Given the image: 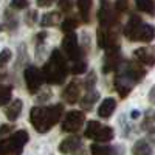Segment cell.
<instances>
[{
	"label": "cell",
	"instance_id": "cell-1",
	"mask_svg": "<svg viewBox=\"0 0 155 155\" xmlns=\"http://www.w3.org/2000/svg\"><path fill=\"white\" fill-rule=\"evenodd\" d=\"M64 113L62 104H54L48 107H33L30 112V121L39 134H45L53 127Z\"/></svg>",
	"mask_w": 155,
	"mask_h": 155
},
{
	"label": "cell",
	"instance_id": "cell-2",
	"mask_svg": "<svg viewBox=\"0 0 155 155\" xmlns=\"http://www.w3.org/2000/svg\"><path fill=\"white\" fill-rule=\"evenodd\" d=\"M68 74V67H67V61L62 56L59 50H53L48 58V61L44 64L42 68V78L45 82L50 84H64V81L67 79Z\"/></svg>",
	"mask_w": 155,
	"mask_h": 155
},
{
	"label": "cell",
	"instance_id": "cell-3",
	"mask_svg": "<svg viewBox=\"0 0 155 155\" xmlns=\"http://www.w3.org/2000/svg\"><path fill=\"white\" fill-rule=\"evenodd\" d=\"M28 134L25 130H17L8 138L0 141V155H20L23 146L28 143Z\"/></svg>",
	"mask_w": 155,
	"mask_h": 155
},
{
	"label": "cell",
	"instance_id": "cell-4",
	"mask_svg": "<svg viewBox=\"0 0 155 155\" xmlns=\"http://www.w3.org/2000/svg\"><path fill=\"white\" fill-rule=\"evenodd\" d=\"M23 78H25V82H27V88H28V92L30 93H36L39 88L42 87V82H44V78H42V71L30 65L25 68L23 71Z\"/></svg>",
	"mask_w": 155,
	"mask_h": 155
},
{
	"label": "cell",
	"instance_id": "cell-5",
	"mask_svg": "<svg viewBox=\"0 0 155 155\" xmlns=\"http://www.w3.org/2000/svg\"><path fill=\"white\" fill-rule=\"evenodd\" d=\"M85 116L81 110H71L62 120V130L64 132H78L82 127Z\"/></svg>",
	"mask_w": 155,
	"mask_h": 155
},
{
	"label": "cell",
	"instance_id": "cell-6",
	"mask_svg": "<svg viewBox=\"0 0 155 155\" xmlns=\"http://www.w3.org/2000/svg\"><path fill=\"white\" fill-rule=\"evenodd\" d=\"M62 48L65 51V54L70 61H79V58L82 56V51H81V47L78 45V37L76 34L71 31V33H67V36L64 37L62 41Z\"/></svg>",
	"mask_w": 155,
	"mask_h": 155
},
{
	"label": "cell",
	"instance_id": "cell-7",
	"mask_svg": "<svg viewBox=\"0 0 155 155\" xmlns=\"http://www.w3.org/2000/svg\"><path fill=\"white\" fill-rule=\"evenodd\" d=\"M98 20L101 23V27L104 28H112L113 25L118 20V11L116 8H113L112 5H109V2H102V6L98 11Z\"/></svg>",
	"mask_w": 155,
	"mask_h": 155
},
{
	"label": "cell",
	"instance_id": "cell-8",
	"mask_svg": "<svg viewBox=\"0 0 155 155\" xmlns=\"http://www.w3.org/2000/svg\"><path fill=\"white\" fill-rule=\"evenodd\" d=\"M96 37H98V45L101 48H104V50H112V48H118L120 47L118 34H116L115 31H112L110 28H106V30L99 28Z\"/></svg>",
	"mask_w": 155,
	"mask_h": 155
},
{
	"label": "cell",
	"instance_id": "cell-9",
	"mask_svg": "<svg viewBox=\"0 0 155 155\" xmlns=\"http://www.w3.org/2000/svg\"><path fill=\"white\" fill-rule=\"evenodd\" d=\"M115 88H116V92L120 93L121 98H126L129 93H130V90L134 88V81L127 76V73L123 68L115 78Z\"/></svg>",
	"mask_w": 155,
	"mask_h": 155
},
{
	"label": "cell",
	"instance_id": "cell-10",
	"mask_svg": "<svg viewBox=\"0 0 155 155\" xmlns=\"http://www.w3.org/2000/svg\"><path fill=\"white\" fill-rule=\"evenodd\" d=\"M120 64H121L120 47H118V48L107 50V53H106V56H104V62H102V73H110V71L116 70Z\"/></svg>",
	"mask_w": 155,
	"mask_h": 155
},
{
	"label": "cell",
	"instance_id": "cell-11",
	"mask_svg": "<svg viewBox=\"0 0 155 155\" xmlns=\"http://www.w3.org/2000/svg\"><path fill=\"white\" fill-rule=\"evenodd\" d=\"M134 56L138 59V62L144 64V65L152 67L153 64H155V47L149 45V47L137 48V50L134 51Z\"/></svg>",
	"mask_w": 155,
	"mask_h": 155
},
{
	"label": "cell",
	"instance_id": "cell-12",
	"mask_svg": "<svg viewBox=\"0 0 155 155\" xmlns=\"http://www.w3.org/2000/svg\"><path fill=\"white\" fill-rule=\"evenodd\" d=\"M81 87H82V82H81V81L73 79V81L67 85V88L64 90L62 98L65 99L68 104H74V102L79 99V96H81Z\"/></svg>",
	"mask_w": 155,
	"mask_h": 155
},
{
	"label": "cell",
	"instance_id": "cell-13",
	"mask_svg": "<svg viewBox=\"0 0 155 155\" xmlns=\"http://www.w3.org/2000/svg\"><path fill=\"white\" fill-rule=\"evenodd\" d=\"M141 25H143V22H141L140 16L134 14L130 19H129L126 28H124V34H126V37L129 39V41H138V34H140V30H141Z\"/></svg>",
	"mask_w": 155,
	"mask_h": 155
},
{
	"label": "cell",
	"instance_id": "cell-14",
	"mask_svg": "<svg viewBox=\"0 0 155 155\" xmlns=\"http://www.w3.org/2000/svg\"><path fill=\"white\" fill-rule=\"evenodd\" d=\"M126 73H127V76L130 78V79L134 81V82H138V81H141L143 79V76L146 74V71H144V68L140 65L138 62H127L126 65H124V68H123Z\"/></svg>",
	"mask_w": 155,
	"mask_h": 155
},
{
	"label": "cell",
	"instance_id": "cell-15",
	"mask_svg": "<svg viewBox=\"0 0 155 155\" xmlns=\"http://www.w3.org/2000/svg\"><path fill=\"white\" fill-rule=\"evenodd\" d=\"M79 147H81V140H79V137H76V135L67 137L65 140H62L61 144H59V150L62 153H73Z\"/></svg>",
	"mask_w": 155,
	"mask_h": 155
},
{
	"label": "cell",
	"instance_id": "cell-16",
	"mask_svg": "<svg viewBox=\"0 0 155 155\" xmlns=\"http://www.w3.org/2000/svg\"><path fill=\"white\" fill-rule=\"evenodd\" d=\"M115 107H116V101L113 98H106L101 102V106L98 107V115L101 118H109V116L115 112Z\"/></svg>",
	"mask_w": 155,
	"mask_h": 155
},
{
	"label": "cell",
	"instance_id": "cell-17",
	"mask_svg": "<svg viewBox=\"0 0 155 155\" xmlns=\"http://www.w3.org/2000/svg\"><path fill=\"white\" fill-rule=\"evenodd\" d=\"M22 107H23V104H22V101H20V99L12 101L11 104L6 107V110H5L6 118H8V120H11V121H14V120L17 118V116L20 115V112H22Z\"/></svg>",
	"mask_w": 155,
	"mask_h": 155
},
{
	"label": "cell",
	"instance_id": "cell-18",
	"mask_svg": "<svg viewBox=\"0 0 155 155\" xmlns=\"http://www.w3.org/2000/svg\"><path fill=\"white\" fill-rule=\"evenodd\" d=\"M155 37V28L149 23H143L141 25V30H140V34H138V41L140 42H150L153 41Z\"/></svg>",
	"mask_w": 155,
	"mask_h": 155
},
{
	"label": "cell",
	"instance_id": "cell-19",
	"mask_svg": "<svg viewBox=\"0 0 155 155\" xmlns=\"http://www.w3.org/2000/svg\"><path fill=\"white\" fill-rule=\"evenodd\" d=\"M134 155H152V147L146 140H138L132 147Z\"/></svg>",
	"mask_w": 155,
	"mask_h": 155
},
{
	"label": "cell",
	"instance_id": "cell-20",
	"mask_svg": "<svg viewBox=\"0 0 155 155\" xmlns=\"http://www.w3.org/2000/svg\"><path fill=\"white\" fill-rule=\"evenodd\" d=\"M98 99H99V93L95 92V90H88L87 95H84L82 99H81V106L84 109H92V106L95 104Z\"/></svg>",
	"mask_w": 155,
	"mask_h": 155
},
{
	"label": "cell",
	"instance_id": "cell-21",
	"mask_svg": "<svg viewBox=\"0 0 155 155\" xmlns=\"http://www.w3.org/2000/svg\"><path fill=\"white\" fill-rule=\"evenodd\" d=\"M78 8L82 16L84 22H90V9H92V0H78Z\"/></svg>",
	"mask_w": 155,
	"mask_h": 155
},
{
	"label": "cell",
	"instance_id": "cell-22",
	"mask_svg": "<svg viewBox=\"0 0 155 155\" xmlns=\"http://www.w3.org/2000/svg\"><path fill=\"white\" fill-rule=\"evenodd\" d=\"M61 20V14L58 11H53V12H48V14H45L41 20V25L42 27H54V25H58V22Z\"/></svg>",
	"mask_w": 155,
	"mask_h": 155
},
{
	"label": "cell",
	"instance_id": "cell-23",
	"mask_svg": "<svg viewBox=\"0 0 155 155\" xmlns=\"http://www.w3.org/2000/svg\"><path fill=\"white\" fill-rule=\"evenodd\" d=\"M113 129L110 127V126H102L101 129H99V132H98V135H96V141H99V143H104V141H110L112 138H113Z\"/></svg>",
	"mask_w": 155,
	"mask_h": 155
},
{
	"label": "cell",
	"instance_id": "cell-24",
	"mask_svg": "<svg viewBox=\"0 0 155 155\" xmlns=\"http://www.w3.org/2000/svg\"><path fill=\"white\" fill-rule=\"evenodd\" d=\"M137 8L143 12H147V14H155V3L153 0H135Z\"/></svg>",
	"mask_w": 155,
	"mask_h": 155
},
{
	"label": "cell",
	"instance_id": "cell-25",
	"mask_svg": "<svg viewBox=\"0 0 155 155\" xmlns=\"http://www.w3.org/2000/svg\"><path fill=\"white\" fill-rule=\"evenodd\" d=\"M101 127H102V124H101L99 121H90V123L87 124V127H85V137L95 140Z\"/></svg>",
	"mask_w": 155,
	"mask_h": 155
},
{
	"label": "cell",
	"instance_id": "cell-26",
	"mask_svg": "<svg viewBox=\"0 0 155 155\" xmlns=\"http://www.w3.org/2000/svg\"><path fill=\"white\" fill-rule=\"evenodd\" d=\"M11 87L9 85H0V107L8 104L11 99Z\"/></svg>",
	"mask_w": 155,
	"mask_h": 155
},
{
	"label": "cell",
	"instance_id": "cell-27",
	"mask_svg": "<svg viewBox=\"0 0 155 155\" xmlns=\"http://www.w3.org/2000/svg\"><path fill=\"white\" fill-rule=\"evenodd\" d=\"M90 152H92V155H110L112 149L109 146H104V144H92L90 146Z\"/></svg>",
	"mask_w": 155,
	"mask_h": 155
},
{
	"label": "cell",
	"instance_id": "cell-28",
	"mask_svg": "<svg viewBox=\"0 0 155 155\" xmlns=\"http://www.w3.org/2000/svg\"><path fill=\"white\" fill-rule=\"evenodd\" d=\"M87 70V62H84V61H74V64L70 67V73H73V74H81V73H84Z\"/></svg>",
	"mask_w": 155,
	"mask_h": 155
},
{
	"label": "cell",
	"instance_id": "cell-29",
	"mask_svg": "<svg viewBox=\"0 0 155 155\" xmlns=\"http://www.w3.org/2000/svg\"><path fill=\"white\" fill-rule=\"evenodd\" d=\"M76 27H78V20L74 17H68L62 22V31H65V33H71Z\"/></svg>",
	"mask_w": 155,
	"mask_h": 155
},
{
	"label": "cell",
	"instance_id": "cell-30",
	"mask_svg": "<svg viewBox=\"0 0 155 155\" xmlns=\"http://www.w3.org/2000/svg\"><path fill=\"white\" fill-rule=\"evenodd\" d=\"M11 58H12L11 50L5 48V50H2V51H0V68H2V67H5L6 64L11 61Z\"/></svg>",
	"mask_w": 155,
	"mask_h": 155
},
{
	"label": "cell",
	"instance_id": "cell-31",
	"mask_svg": "<svg viewBox=\"0 0 155 155\" xmlns=\"http://www.w3.org/2000/svg\"><path fill=\"white\" fill-rule=\"evenodd\" d=\"M95 84H96V74H95L93 71H90V73L87 74V78H85V81H84V87H85L87 90H93Z\"/></svg>",
	"mask_w": 155,
	"mask_h": 155
},
{
	"label": "cell",
	"instance_id": "cell-32",
	"mask_svg": "<svg viewBox=\"0 0 155 155\" xmlns=\"http://www.w3.org/2000/svg\"><path fill=\"white\" fill-rule=\"evenodd\" d=\"M58 5H59L61 11H64V12H68L73 8V2H71V0H58Z\"/></svg>",
	"mask_w": 155,
	"mask_h": 155
},
{
	"label": "cell",
	"instance_id": "cell-33",
	"mask_svg": "<svg viewBox=\"0 0 155 155\" xmlns=\"http://www.w3.org/2000/svg\"><path fill=\"white\" fill-rule=\"evenodd\" d=\"M28 6V0H11V8L14 9H23Z\"/></svg>",
	"mask_w": 155,
	"mask_h": 155
},
{
	"label": "cell",
	"instance_id": "cell-34",
	"mask_svg": "<svg viewBox=\"0 0 155 155\" xmlns=\"http://www.w3.org/2000/svg\"><path fill=\"white\" fill-rule=\"evenodd\" d=\"M127 8H129V0H116V11L118 12L127 11Z\"/></svg>",
	"mask_w": 155,
	"mask_h": 155
},
{
	"label": "cell",
	"instance_id": "cell-35",
	"mask_svg": "<svg viewBox=\"0 0 155 155\" xmlns=\"http://www.w3.org/2000/svg\"><path fill=\"white\" fill-rule=\"evenodd\" d=\"M36 19H37V11H30L27 14V17H25V20H27L28 25H33L36 22Z\"/></svg>",
	"mask_w": 155,
	"mask_h": 155
},
{
	"label": "cell",
	"instance_id": "cell-36",
	"mask_svg": "<svg viewBox=\"0 0 155 155\" xmlns=\"http://www.w3.org/2000/svg\"><path fill=\"white\" fill-rule=\"evenodd\" d=\"M50 96H51V90L50 88H45V90H42L41 96H37V101H47Z\"/></svg>",
	"mask_w": 155,
	"mask_h": 155
},
{
	"label": "cell",
	"instance_id": "cell-37",
	"mask_svg": "<svg viewBox=\"0 0 155 155\" xmlns=\"http://www.w3.org/2000/svg\"><path fill=\"white\" fill-rule=\"evenodd\" d=\"M56 2V0H37V6L41 8H45V6H51Z\"/></svg>",
	"mask_w": 155,
	"mask_h": 155
},
{
	"label": "cell",
	"instance_id": "cell-38",
	"mask_svg": "<svg viewBox=\"0 0 155 155\" xmlns=\"http://www.w3.org/2000/svg\"><path fill=\"white\" fill-rule=\"evenodd\" d=\"M9 130H11V127H9V126H2V127H0V137L5 135V134H8Z\"/></svg>",
	"mask_w": 155,
	"mask_h": 155
},
{
	"label": "cell",
	"instance_id": "cell-39",
	"mask_svg": "<svg viewBox=\"0 0 155 155\" xmlns=\"http://www.w3.org/2000/svg\"><path fill=\"white\" fill-rule=\"evenodd\" d=\"M149 99H150V102H153V104H155V87L150 88V92H149Z\"/></svg>",
	"mask_w": 155,
	"mask_h": 155
},
{
	"label": "cell",
	"instance_id": "cell-40",
	"mask_svg": "<svg viewBox=\"0 0 155 155\" xmlns=\"http://www.w3.org/2000/svg\"><path fill=\"white\" fill-rule=\"evenodd\" d=\"M130 116H132V118H138V116H140V112H137V110H135V112H132V113H130Z\"/></svg>",
	"mask_w": 155,
	"mask_h": 155
},
{
	"label": "cell",
	"instance_id": "cell-41",
	"mask_svg": "<svg viewBox=\"0 0 155 155\" xmlns=\"http://www.w3.org/2000/svg\"><path fill=\"white\" fill-rule=\"evenodd\" d=\"M74 155H84V150H79V152H76Z\"/></svg>",
	"mask_w": 155,
	"mask_h": 155
},
{
	"label": "cell",
	"instance_id": "cell-42",
	"mask_svg": "<svg viewBox=\"0 0 155 155\" xmlns=\"http://www.w3.org/2000/svg\"><path fill=\"white\" fill-rule=\"evenodd\" d=\"M153 118H155V116H153Z\"/></svg>",
	"mask_w": 155,
	"mask_h": 155
}]
</instances>
